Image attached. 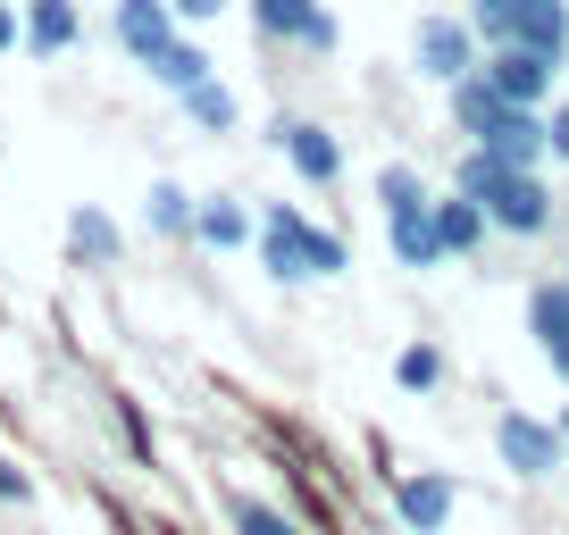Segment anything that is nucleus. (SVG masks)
Segmentation results:
<instances>
[{
  "instance_id": "obj_1",
  "label": "nucleus",
  "mask_w": 569,
  "mask_h": 535,
  "mask_svg": "<svg viewBox=\"0 0 569 535\" xmlns=\"http://www.w3.org/2000/svg\"><path fill=\"white\" fill-rule=\"evenodd\" d=\"M452 193L486 201V226L511 234V243H545L552 218H561L552 168H502V160H486L478 143H461V160H452Z\"/></svg>"
},
{
  "instance_id": "obj_2",
  "label": "nucleus",
  "mask_w": 569,
  "mask_h": 535,
  "mask_svg": "<svg viewBox=\"0 0 569 535\" xmlns=\"http://www.w3.org/2000/svg\"><path fill=\"white\" fill-rule=\"evenodd\" d=\"M260 268L277 285H327V276H352V243L336 226L302 210V201H260V234H251Z\"/></svg>"
},
{
  "instance_id": "obj_3",
  "label": "nucleus",
  "mask_w": 569,
  "mask_h": 535,
  "mask_svg": "<svg viewBox=\"0 0 569 535\" xmlns=\"http://www.w3.org/2000/svg\"><path fill=\"white\" fill-rule=\"evenodd\" d=\"M243 18L268 51H293V59H336L343 51V26H336L327 0H243Z\"/></svg>"
},
{
  "instance_id": "obj_4",
  "label": "nucleus",
  "mask_w": 569,
  "mask_h": 535,
  "mask_svg": "<svg viewBox=\"0 0 569 535\" xmlns=\"http://www.w3.org/2000/svg\"><path fill=\"white\" fill-rule=\"evenodd\" d=\"M495 461L511 468L519 485H545V477H561L569 468V444H561V427H552V411H495Z\"/></svg>"
},
{
  "instance_id": "obj_5",
  "label": "nucleus",
  "mask_w": 569,
  "mask_h": 535,
  "mask_svg": "<svg viewBox=\"0 0 569 535\" xmlns=\"http://www.w3.org/2000/svg\"><path fill=\"white\" fill-rule=\"evenodd\" d=\"M478 59H486V51H478V26L452 18V9H427V18L410 26V75H419V84L445 92V84H461Z\"/></svg>"
},
{
  "instance_id": "obj_6",
  "label": "nucleus",
  "mask_w": 569,
  "mask_h": 535,
  "mask_svg": "<svg viewBox=\"0 0 569 535\" xmlns=\"http://www.w3.org/2000/svg\"><path fill=\"white\" fill-rule=\"evenodd\" d=\"M268 151H277L310 193H327V184L343 176V134H336V125H319V118H293V109L268 118Z\"/></svg>"
},
{
  "instance_id": "obj_7",
  "label": "nucleus",
  "mask_w": 569,
  "mask_h": 535,
  "mask_svg": "<svg viewBox=\"0 0 569 535\" xmlns=\"http://www.w3.org/2000/svg\"><path fill=\"white\" fill-rule=\"evenodd\" d=\"M502 42H519V51L569 68V0H511V18L478 26V51H502Z\"/></svg>"
},
{
  "instance_id": "obj_8",
  "label": "nucleus",
  "mask_w": 569,
  "mask_h": 535,
  "mask_svg": "<svg viewBox=\"0 0 569 535\" xmlns=\"http://www.w3.org/2000/svg\"><path fill=\"white\" fill-rule=\"evenodd\" d=\"M478 75H486V84H495L511 109H552V84H561V68H552V59H536V51H519V42L486 51Z\"/></svg>"
},
{
  "instance_id": "obj_9",
  "label": "nucleus",
  "mask_w": 569,
  "mask_h": 535,
  "mask_svg": "<svg viewBox=\"0 0 569 535\" xmlns=\"http://www.w3.org/2000/svg\"><path fill=\"white\" fill-rule=\"evenodd\" d=\"M452 502H461V485H452L445 468H402V477H393V518H402V535H445Z\"/></svg>"
},
{
  "instance_id": "obj_10",
  "label": "nucleus",
  "mask_w": 569,
  "mask_h": 535,
  "mask_svg": "<svg viewBox=\"0 0 569 535\" xmlns=\"http://www.w3.org/2000/svg\"><path fill=\"white\" fill-rule=\"evenodd\" d=\"M84 42V0H18V51L26 59H68Z\"/></svg>"
},
{
  "instance_id": "obj_11",
  "label": "nucleus",
  "mask_w": 569,
  "mask_h": 535,
  "mask_svg": "<svg viewBox=\"0 0 569 535\" xmlns=\"http://www.w3.org/2000/svg\"><path fill=\"white\" fill-rule=\"evenodd\" d=\"M251 234H260V201H243V193H201L193 201V243L201 251H251Z\"/></svg>"
},
{
  "instance_id": "obj_12",
  "label": "nucleus",
  "mask_w": 569,
  "mask_h": 535,
  "mask_svg": "<svg viewBox=\"0 0 569 535\" xmlns=\"http://www.w3.org/2000/svg\"><path fill=\"white\" fill-rule=\"evenodd\" d=\"M177 34V9L168 0H109V42H118L134 68H151V51Z\"/></svg>"
},
{
  "instance_id": "obj_13",
  "label": "nucleus",
  "mask_w": 569,
  "mask_h": 535,
  "mask_svg": "<svg viewBox=\"0 0 569 535\" xmlns=\"http://www.w3.org/2000/svg\"><path fill=\"white\" fill-rule=\"evenodd\" d=\"M478 151H486V160H502V168H545V160H552L545 109H502V118L478 134Z\"/></svg>"
},
{
  "instance_id": "obj_14",
  "label": "nucleus",
  "mask_w": 569,
  "mask_h": 535,
  "mask_svg": "<svg viewBox=\"0 0 569 535\" xmlns=\"http://www.w3.org/2000/svg\"><path fill=\"white\" fill-rule=\"evenodd\" d=\"M142 75H151L160 92H193V84H210V75H218V59H210V42H201L193 26H177V34L151 51V68H142Z\"/></svg>"
},
{
  "instance_id": "obj_15",
  "label": "nucleus",
  "mask_w": 569,
  "mask_h": 535,
  "mask_svg": "<svg viewBox=\"0 0 569 535\" xmlns=\"http://www.w3.org/2000/svg\"><path fill=\"white\" fill-rule=\"evenodd\" d=\"M386 251H393V268H410V276L445 268V243H436V201H419V210H386Z\"/></svg>"
},
{
  "instance_id": "obj_16",
  "label": "nucleus",
  "mask_w": 569,
  "mask_h": 535,
  "mask_svg": "<svg viewBox=\"0 0 569 535\" xmlns=\"http://www.w3.org/2000/svg\"><path fill=\"white\" fill-rule=\"evenodd\" d=\"M68 260L76 268H118L126 260V226L101 210V201H76L68 210Z\"/></svg>"
},
{
  "instance_id": "obj_17",
  "label": "nucleus",
  "mask_w": 569,
  "mask_h": 535,
  "mask_svg": "<svg viewBox=\"0 0 569 535\" xmlns=\"http://www.w3.org/2000/svg\"><path fill=\"white\" fill-rule=\"evenodd\" d=\"M486 234H495L486 226V201H469V193L445 184V193H436V243H445V260H478Z\"/></svg>"
},
{
  "instance_id": "obj_18",
  "label": "nucleus",
  "mask_w": 569,
  "mask_h": 535,
  "mask_svg": "<svg viewBox=\"0 0 569 535\" xmlns=\"http://www.w3.org/2000/svg\"><path fill=\"white\" fill-rule=\"evenodd\" d=\"M193 201L201 193H184L177 176H151V193H142V234H151V243H193Z\"/></svg>"
},
{
  "instance_id": "obj_19",
  "label": "nucleus",
  "mask_w": 569,
  "mask_h": 535,
  "mask_svg": "<svg viewBox=\"0 0 569 535\" xmlns=\"http://www.w3.org/2000/svg\"><path fill=\"white\" fill-rule=\"evenodd\" d=\"M502 109H511V101H502V92L486 84L478 68H469L461 84H445V118H452V134H461V143H478V134H486V125L502 118Z\"/></svg>"
},
{
  "instance_id": "obj_20",
  "label": "nucleus",
  "mask_w": 569,
  "mask_h": 535,
  "mask_svg": "<svg viewBox=\"0 0 569 535\" xmlns=\"http://www.w3.org/2000/svg\"><path fill=\"white\" fill-rule=\"evenodd\" d=\"M528 343L536 352L569 343V276H536L528 285Z\"/></svg>"
},
{
  "instance_id": "obj_21",
  "label": "nucleus",
  "mask_w": 569,
  "mask_h": 535,
  "mask_svg": "<svg viewBox=\"0 0 569 535\" xmlns=\"http://www.w3.org/2000/svg\"><path fill=\"white\" fill-rule=\"evenodd\" d=\"M177 109L193 118V134H234V125H243V101H234L218 75H210V84H193V92H177Z\"/></svg>"
},
{
  "instance_id": "obj_22",
  "label": "nucleus",
  "mask_w": 569,
  "mask_h": 535,
  "mask_svg": "<svg viewBox=\"0 0 569 535\" xmlns=\"http://www.w3.org/2000/svg\"><path fill=\"white\" fill-rule=\"evenodd\" d=\"M227 527L234 535H302V518L268 494H227Z\"/></svg>"
},
{
  "instance_id": "obj_23",
  "label": "nucleus",
  "mask_w": 569,
  "mask_h": 535,
  "mask_svg": "<svg viewBox=\"0 0 569 535\" xmlns=\"http://www.w3.org/2000/svg\"><path fill=\"white\" fill-rule=\"evenodd\" d=\"M369 201H377V210H419V201H436V184H427L410 160H386L369 176Z\"/></svg>"
},
{
  "instance_id": "obj_24",
  "label": "nucleus",
  "mask_w": 569,
  "mask_h": 535,
  "mask_svg": "<svg viewBox=\"0 0 569 535\" xmlns=\"http://www.w3.org/2000/svg\"><path fill=\"white\" fill-rule=\"evenodd\" d=\"M393 385H402L410 402H427V393L445 385V352H436V343H402V352H393Z\"/></svg>"
},
{
  "instance_id": "obj_25",
  "label": "nucleus",
  "mask_w": 569,
  "mask_h": 535,
  "mask_svg": "<svg viewBox=\"0 0 569 535\" xmlns=\"http://www.w3.org/2000/svg\"><path fill=\"white\" fill-rule=\"evenodd\" d=\"M545 143H552V160H545V168H569V101H552V109H545Z\"/></svg>"
},
{
  "instance_id": "obj_26",
  "label": "nucleus",
  "mask_w": 569,
  "mask_h": 535,
  "mask_svg": "<svg viewBox=\"0 0 569 535\" xmlns=\"http://www.w3.org/2000/svg\"><path fill=\"white\" fill-rule=\"evenodd\" d=\"M168 9H177V26H193V34H201V26H218V18H227L234 0H168Z\"/></svg>"
},
{
  "instance_id": "obj_27",
  "label": "nucleus",
  "mask_w": 569,
  "mask_h": 535,
  "mask_svg": "<svg viewBox=\"0 0 569 535\" xmlns=\"http://www.w3.org/2000/svg\"><path fill=\"white\" fill-rule=\"evenodd\" d=\"M26 494H34V485H26V468H18V461H0V502H26Z\"/></svg>"
},
{
  "instance_id": "obj_28",
  "label": "nucleus",
  "mask_w": 569,
  "mask_h": 535,
  "mask_svg": "<svg viewBox=\"0 0 569 535\" xmlns=\"http://www.w3.org/2000/svg\"><path fill=\"white\" fill-rule=\"evenodd\" d=\"M0 51H18V0H0Z\"/></svg>"
},
{
  "instance_id": "obj_29",
  "label": "nucleus",
  "mask_w": 569,
  "mask_h": 535,
  "mask_svg": "<svg viewBox=\"0 0 569 535\" xmlns=\"http://www.w3.org/2000/svg\"><path fill=\"white\" fill-rule=\"evenodd\" d=\"M486 18H511V0H469V26H486Z\"/></svg>"
},
{
  "instance_id": "obj_30",
  "label": "nucleus",
  "mask_w": 569,
  "mask_h": 535,
  "mask_svg": "<svg viewBox=\"0 0 569 535\" xmlns=\"http://www.w3.org/2000/svg\"><path fill=\"white\" fill-rule=\"evenodd\" d=\"M545 369H552V385H569V343H552V352H545Z\"/></svg>"
},
{
  "instance_id": "obj_31",
  "label": "nucleus",
  "mask_w": 569,
  "mask_h": 535,
  "mask_svg": "<svg viewBox=\"0 0 569 535\" xmlns=\"http://www.w3.org/2000/svg\"><path fill=\"white\" fill-rule=\"evenodd\" d=\"M552 427H561V444H569V402H552Z\"/></svg>"
},
{
  "instance_id": "obj_32",
  "label": "nucleus",
  "mask_w": 569,
  "mask_h": 535,
  "mask_svg": "<svg viewBox=\"0 0 569 535\" xmlns=\"http://www.w3.org/2000/svg\"><path fill=\"white\" fill-rule=\"evenodd\" d=\"M561 276H569V268H561Z\"/></svg>"
}]
</instances>
